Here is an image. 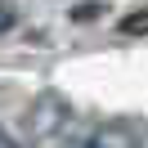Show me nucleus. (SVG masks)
I'll use <instances>...</instances> for the list:
<instances>
[{
  "mask_svg": "<svg viewBox=\"0 0 148 148\" xmlns=\"http://www.w3.org/2000/svg\"><path fill=\"white\" fill-rule=\"evenodd\" d=\"M121 32H126V36H144V9H139V14H130V18L121 23Z\"/></svg>",
  "mask_w": 148,
  "mask_h": 148,
  "instance_id": "f03ea898",
  "label": "nucleus"
},
{
  "mask_svg": "<svg viewBox=\"0 0 148 148\" xmlns=\"http://www.w3.org/2000/svg\"><path fill=\"white\" fill-rule=\"evenodd\" d=\"M85 148H135V135H130L126 121H103V126L90 135Z\"/></svg>",
  "mask_w": 148,
  "mask_h": 148,
  "instance_id": "f257e3e1",
  "label": "nucleus"
},
{
  "mask_svg": "<svg viewBox=\"0 0 148 148\" xmlns=\"http://www.w3.org/2000/svg\"><path fill=\"white\" fill-rule=\"evenodd\" d=\"M9 27H14V14H9V9H0V32H9Z\"/></svg>",
  "mask_w": 148,
  "mask_h": 148,
  "instance_id": "7ed1b4c3",
  "label": "nucleus"
},
{
  "mask_svg": "<svg viewBox=\"0 0 148 148\" xmlns=\"http://www.w3.org/2000/svg\"><path fill=\"white\" fill-rule=\"evenodd\" d=\"M0 148H14V139H9V135H5V130H0Z\"/></svg>",
  "mask_w": 148,
  "mask_h": 148,
  "instance_id": "20e7f679",
  "label": "nucleus"
}]
</instances>
